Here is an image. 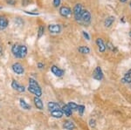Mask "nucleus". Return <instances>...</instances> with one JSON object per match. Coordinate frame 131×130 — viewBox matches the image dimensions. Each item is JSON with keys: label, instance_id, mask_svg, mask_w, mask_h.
I'll list each match as a JSON object with an SVG mask.
<instances>
[{"label": "nucleus", "instance_id": "obj_1", "mask_svg": "<svg viewBox=\"0 0 131 130\" xmlns=\"http://www.w3.org/2000/svg\"><path fill=\"white\" fill-rule=\"evenodd\" d=\"M12 52L14 57L18 58H24L27 55V47L25 45H14L12 47Z\"/></svg>", "mask_w": 131, "mask_h": 130}, {"label": "nucleus", "instance_id": "obj_2", "mask_svg": "<svg viewBox=\"0 0 131 130\" xmlns=\"http://www.w3.org/2000/svg\"><path fill=\"white\" fill-rule=\"evenodd\" d=\"M28 91L30 93L35 94L36 97H40L42 95V90L39 87V83L35 80L34 79H29V87Z\"/></svg>", "mask_w": 131, "mask_h": 130}, {"label": "nucleus", "instance_id": "obj_3", "mask_svg": "<svg viewBox=\"0 0 131 130\" xmlns=\"http://www.w3.org/2000/svg\"><path fill=\"white\" fill-rule=\"evenodd\" d=\"M91 22V14L88 10H83L81 16V19H80L79 23L84 25L85 26H88Z\"/></svg>", "mask_w": 131, "mask_h": 130}, {"label": "nucleus", "instance_id": "obj_4", "mask_svg": "<svg viewBox=\"0 0 131 130\" xmlns=\"http://www.w3.org/2000/svg\"><path fill=\"white\" fill-rule=\"evenodd\" d=\"M83 11V8H82V5L81 4H76L73 7V16H74V18L77 22H79L80 19H81V13Z\"/></svg>", "mask_w": 131, "mask_h": 130}, {"label": "nucleus", "instance_id": "obj_5", "mask_svg": "<svg viewBox=\"0 0 131 130\" xmlns=\"http://www.w3.org/2000/svg\"><path fill=\"white\" fill-rule=\"evenodd\" d=\"M12 71L18 75H22V74H24V73H25V69L20 63H14L12 66Z\"/></svg>", "mask_w": 131, "mask_h": 130}, {"label": "nucleus", "instance_id": "obj_6", "mask_svg": "<svg viewBox=\"0 0 131 130\" xmlns=\"http://www.w3.org/2000/svg\"><path fill=\"white\" fill-rule=\"evenodd\" d=\"M93 78L99 81L103 79V72H102V70H101V66H97V67L94 69V73H93Z\"/></svg>", "mask_w": 131, "mask_h": 130}, {"label": "nucleus", "instance_id": "obj_7", "mask_svg": "<svg viewBox=\"0 0 131 130\" xmlns=\"http://www.w3.org/2000/svg\"><path fill=\"white\" fill-rule=\"evenodd\" d=\"M48 31L50 33L52 34H57V33H60L61 31V26L60 25L57 24H52L48 26Z\"/></svg>", "mask_w": 131, "mask_h": 130}, {"label": "nucleus", "instance_id": "obj_8", "mask_svg": "<svg viewBox=\"0 0 131 130\" xmlns=\"http://www.w3.org/2000/svg\"><path fill=\"white\" fill-rule=\"evenodd\" d=\"M72 13V10L67 6H61L60 8V14L64 18H67Z\"/></svg>", "mask_w": 131, "mask_h": 130}, {"label": "nucleus", "instance_id": "obj_9", "mask_svg": "<svg viewBox=\"0 0 131 130\" xmlns=\"http://www.w3.org/2000/svg\"><path fill=\"white\" fill-rule=\"evenodd\" d=\"M51 71H52V73H53L56 77H62L65 73L64 70L59 68L58 66H52V67H51Z\"/></svg>", "mask_w": 131, "mask_h": 130}, {"label": "nucleus", "instance_id": "obj_10", "mask_svg": "<svg viewBox=\"0 0 131 130\" xmlns=\"http://www.w3.org/2000/svg\"><path fill=\"white\" fill-rule=\"evenodd\" d=\"M96 43V45L97 47H98V50L100 52H104L105 51H106V45L104 44V42H103L102 39H101V38H98V39H96L95 41Z\"/></svg>", "mask_w": 131, "mask_h": 130}, {"label": "nucleus", "instance_id": "obj_11", "mask_svg": "<svg viewBox=\"0 0 131 130\" xmlns=\"http://www.w3.org/2000/svg\"><path fill=\"white\" fill-rule=\"evenodd\" d=\"M12 87L14 90H17L18 92H19V93H23V92H25V87H23V86L19 85L18 81H16V80H12Z\"/></svg>", "mask_w": 131, "mask_h": 130}, {"label": "nucleus", "instance_id": "obj_12", "mask_svg": "<svg viewBox=\"0 0 131 130\" xmlns=\"http://www.w3.org/2000/svg\"><path fill=\"white\" fill-rule=\"evenodd\" d=\"M115 18L114 16L107 17V18H105V20H104V26H105V27H107V28H109V27H111L112 25H113L114 22H115Z\"/></svg>", "mask_w": 131, "mask_h": 130}, {"label": "nucleus", "instance_id": "obj_13", "mask_svg": "<svg viewBox=\"0 0 131 130\" xmlns=\"http://www.w3.org/2000/svg\"><path fill=\"white\" fill-rule=\"evenodd\" d=\"M9 25V21L5 16H1L0 17V30H4Z\"/></svg>", "mask_w": 131, "mask_h": 130}, {"label": "nucleus", "instance_id": "obj_14", "mask_svg": "<svg viewBox=\"0 0 131 130\" xmlns=\"http://www.w3.org/2000/svg\"><path fill=\"white\" fill-rule=\"evenodd\" d=\"M122 82L131 84V69H129V70L124 74V77L122 79Z\"/></svg>", "mask_w": 131, "mask_h": 130}, {"label": "nucleus", "instance_id": "obj_15", "mask_svg": "<svg viewBox=\"0 0 131 130\" xmlns=\"http://www.w3.org/2000/svg\"><path fill=\"white\" fill-rule=\"evenodd\" d=\"M33 101H34V104L38 109H39V110L43 109V108H44L43 102H42V100L39 99V97H35L34 99H33Z\"/></svg>", "mask_w": 131, "mask_h": 130}, {"label": "nucleus", "instance_id": "obj_16", "mask_svg": "<svg viewBox=\"0 0 131 130\" xmlns=\"http://www.w3.org/2000/svg\"><path fill=\"white\" fill-rule=\"evenodd\" d=\"M63 112L61 109H57V110H53V111H51V115L54 118H58L60 119L61 117L63 116Z\"/></svg>", "mask_w": 131, "mask_h": 130}, {"label": "nucleus", "instance_id": "obj_17", "mask_svg": "<svg viewBox=\"0 0 131 130\" xmlns=\"http://www.w3.org/2000/svg\"><path fill=\"white\" fill-rule=\"evenodd\" d=\"M47 107H48V109H49L50 112H51V111H53V110L60 109V105H59L58 103H56V102L51 101V102H49V103H48Z\"/></svg>", "mask_w": 131, "mask_h": 130}, {"label": "nucleus", "instance_id": "obj_18", "mask_svg": "<svg viewBox=\"0 0 131 130\" xmlns=\"http://www.w3.org/2000/svg\"><path fill=\"white\" fill-rule=\"evenodd\" d=\"M63 127L67 130H73L75 128V125L73 124V122H72V121H65L64 124H63Z\"/></svg>", "mask_w": 131, "mask_h": 130}, {"label": "nucleus", "instance_id": "obj_19", "mask_svg": "<svg viewBox=\"0 0 131 130\" xmlns=\"http://www.w3.org/2000/svg\"><path fill=\"white\" fill-rule=\"evenodd\" d=\"M62 112H63V114H65L66 116L69 117V116H71V115H72L73 110H72L71 108L67 106V105H65V106L62 108Z\"/></svg>", "mask_w": 131, "mask_h": 130}, {"label": "nucleus", "instance_id": "obj_20", "mask_svg": "<svg viewBox=\"0 0 131 130\" xmlns=\"http://www.w3.org/2000/svg\"><path fill=\"white\" fill-rule=\"evenodd\" d=\"M78 52L81 54H88L90 52V48L88 46H85V45H81L78 48Z\"/></svg>", "mask_w": 131, "mask_h": 130}, {"label": "nucleus", "instance_id": "obj_21", "mask_svg": "<svg viewBox=\"0 0 131 130\" xmlns=\"http://www.w3.org/2000/svg\"><path fill=\"white\" fill-rule=\"evenodd\" d=\"M20 107L23 108V109H25V110H30L31 109V106L29 105L28 103L25 101V100L23 99H20Z\"/></svg>", "mask_w": 131, "mask_h": 130}, {"label": "nucleus", "instance_id": "obj_22", "mask_svg": "<svg viewBox=\"0 0 131 130\" xmlns=\"http://www.w3.org/2000/svg\"><path fill=\"white\" fill-rule=\"evenodd\" d=\"M44 32H45V28H44L43 26H39V30H38V38L40 39V38L43 36Z\"/></svg>", "mask_w": 131, "mask_h": 130}, {"label": "nucleus", "instance_id": "obj_23", "mask_svg": "<svg viewBox=\"0 0 131 130\" xmlns=\"http://www.w3.org/2000/svg\"><path fill=\"white\" fill-rule=\"evenodd\" d=\"M86 109V108H85V106L84 105H78V108H77V110H78V112H79V114L82 115L83 114V113H84V111H85Z\"/></svg>", "mask_w": 131, "mask_h": 130}, {"label": "nucleus", "instance_id": "obj_24", "mask_svg": "<svg viewBox=\"0 0 131 130\" xmlns=\"http://www.w3.org/2000/svg\"><path fill=\"white\" fill-rule=\"evenodd\" d=\"M67 106L69 107V108H71L72 110H77V108H78V105L74 103V102H73V101H71V102H69L68 104H67Z\"/></svg>", "mask_w": 131, "mask_h": 130}, {"label": "nucleus", "instance_id": "obj_25", "mask_svg": "<svg viewBox=\"0 0 131 130\" xmlns=\"http://www.w3.org/2000/svg\"><path fill=\"white\" fill-rule=\"evenodd\" d=\"M82 35H83L84 39H86V40H90V36H89V34L86 32V31H82Z\"/></svg>", "mask_w": 131, "mask_h": 130}, {"label": "nucleus", "instance_id": "obj_26", "mask_svg": "<svg viewBox=\"0 0 131 130\" xmlns=\"http://www.w3.org/2000/svg\"><path fill=\"white\" fill-rule=\"evenodd\" d=\"M60 3H61V0H53V6L54 7H59L60 5Z\"/></svg>", "mask_w": 131, "mask_h": 130}, {"label": "nucleus", "instance_id": "obj_27", "mask_svg": "<svg viewBox=\"0 0 131 130\" xmlns=\"http://www.w3.org/2000/svg\"><path fill=\"white\" fill-rule=\"evenodd\" d=\"M95 121L94 120V119H91L89 121V126L91 127H95Z\"/></svg>", "mask_w": 131, "mask_h": 130}, {"label": "nucleus", "instance_id": "obj_28", "mask_svg": "<svg viewBox=\"0 0 131 130\" xmlns=\"http://www.w3.org/2000/svg\"><path fill=\"white\" fill-rule=\"evenodd\" d=\"M107 45H108V46H106V47H107V48H109V49H110L111 50V51H113L114 52V50H115V46H114V45H112V44L111 43H108V44H107Z\"/></svg>", "mask_w": 131, "mask_h": 130}, {"label": "nucleus", "instance_id": "obj_29", "mask_svg": "<svg viewBox=\"0 0 131 130\" xmlns=\"http://www.w3.org/2000/svg\"><path fill=\"white\" fill-rule=\"evenodd\" d=\"M38 67H39V69H42V68H44L45 67V65L43 64V63H38Z\"/></svg>", "mask_w": 131, "mask_h": 130}, {"label": "nucleus", "instance_id": "obj_30", "mask_svg": "<svg viewBox=\"0 0 131 130\" xmlns=\"http://www.w3.org/2000/svg\"><path fill=\"white\" fill-rule=\"evenodd\" d=\"M6 2H7L9 5H14V4H15V0H6Z\"/></svg>", "mask_w": 131, "mask_h": 130}, {"label": "nucleus", "instance_id": "obj_31", "mask_svg": "<svg viewBox=\"0 0 131 130\" xmlns=\"http://www.w3.org/2000/svg\"><path fill=\"white\" fill-rule=\"evenodd\" d=\"M25 13L27 14H31V15H39V13H33V12H29V11H25Z\"/></svg>", "mask_w": 131, "mask_h": 130}, {"label": "nucleus", "instance_id": "obj_32", "mask_svg": "<svg viewBox=\"0 0 131 130\" xmlns=\"http://www.w3.org/2000/svg\"><path fill=\"white\" fill-rule=\"evenodd\" d=\"M120 2H122V3H125V2H127L128 0H119Z\"/></svg>", "mask_w": 131, "mask_h": 130}, {"label": "nucleus", "instance_id": "obj_33", "mask_svg": "<svg viewBox=\"0 0 131 130\" xmlns=\"http://www.w3.org/2000/svg\"><path fill=\"white\" fill-rule=\"evenodd\" d=\"M129 37L131 38V31H129Z\"/></svg>", "mask_w": 131, "mask_h": 130}, {"label": "nucleus", "instance_id": "obj_34", "mask_svg": "<svg viewBox=\"0 0 131 130\" xmlns=\"http://www.w3.org/2000/svg\"><path fill=\"white\" fill-rule=\"evenodd\" d=\"M129 6H130V7H131V2H130V3H129Z\"/></svg>", "mask_w": 131, "mask_h": 130}]
</instances>
